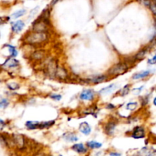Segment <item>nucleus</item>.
I'll list each match as a JSON object with an SVG mask.
<instances>
[{
    "label": "nucleus",
    "instance_id": "obj_25",
    "mask_svg": "<svg viewBox=\"0 0 156 156\" xmlns=\"http://www.w3.org/2000/svg\"><path fill=\"white\" fill-rule=\"evenodd\" d=\"M138 102H129V103L126 104V109L130 111H135L137 108V107H138Z\"/></svg>",
    "mask_w": 156,
    "mask_h": 156
},
{
    "label": "nucleus",
    "instance_id": "obj_38",
    "mask_svg": "<svg viewBox=\"0 0 156 156\" xmlns=\"http://www.w3.org/2000/svg\"><path fill=\"white\" fill-rule=\"evenodd\" d=\"M35 156H47V155H44V154H43V153H40V154H37V155H36Z\"/></svg>",
    "mask_w": 156,
    "mask_h": 156
},
{
    "label": "nucleus",
    "instance_id": "obj_1",
    "mask_svg": "<svg viewBox=\"0 0 156 156\" xmlns=\"http://www.w3.org/2000/svg\"><path fill=\"white\" fill-rule=\"evenodd\" d=\"M49 34L47 32L33 31L27 34L24 38V43L31 46H39L47 42Z\"/></svg>",
    "mask_w": 156,
    "mask_h": 156
},
{
    "label": "nucleus",
    "instance_id": "obj_13",
    "mask_svg": "<svg viewBox=\"0 0 156 156\" xmlns=\"http://www.w3.org/2000/svg\"><path fill=\"white\" fill-rule=\"evenodd\" d=\"M46 57V51L44 50H37L32 53L30 58L35 61H41Z\"/></svg>",
    "mask_w": 156,
    "mask_h": 156
},
{
    "label": "nucleus",
    "instance_id": "obj_33",
    "mask_svg": "<svg viewBox=\"0 0 156 156\" xmlns=\"http://www.w3.org/2000/svg\"><path fill=\"white\" fill-rule=\"evenodd\" d=\"M9 19V18H3V17H0V27H1L2 24H4L6 22V21Z\"/></svg>",
    "mask_w": 156,
    "mask_h": 156
},
{
    "label": "nucleus",
    "instance_id": "obj_14",
    "mask_svg": "<svg viewBox=\"0 0 156 156\" xmlns=\"http://www.w3.org/2000/svg\"><path fill=\"white\" fill-rule=\"evenodd\" d=\"M79 129L82 134H84V135L85 136L89 135L91 133V126H90L89 123H87V122H82V123H81L80 125H79Z\"/></svg>",
    "mask_w": 156,
    "mask_h": 156
},
{
    "label": "nucleus",
    "instance_id": "obj_24",
    "mask_svg": "<svg viewBox=\"0 0 156 156\" xmlns=\"http://www.w3.org/2000/svg\"><path fill=\"white\" fill-rule=\"evenodd\" d=\"M129 91H130V85H126L119 91V94L122 97H124L125 95L129 94Z\"/></svg>",
    "mask_w": 156,
    "mask_h": 156
},
{
    "label": "nucleus",
    "instance_id": "obj_4",
    "mask_svg": "<svg viewBox=\"0 0 156 156\" xmlns=\"http://www.w3.org/2000/svg\"><path fill=\"white\" fill-rule=\"evenodd\" d=\"M19 66V62L15 59V57H9L2 64L1 67L4 69H11L17 68Z\"/></svg>",
    "mask_w": 156,
    "mask_h": 156
},
{
    "label": "nucleus",
    "instance_id": "obj_20",
    "mask_svg": "<svg viewBox=\"0 0 156 156\" xmlns=\"http://www.w3.org/2000/svg\"><path fill=\"white\" fill-rule=\"evenodd\" d=\"M25 14H26L25 9H20V10H18L15 12H14V13H12V15L10 16V18H12V19L13 20H15L17 19V18H21V17L24 16Z\"/></svg>",
    "mask_w": 156,
    "mask_h": 156
},
{
    "label": "nucleus",
    "instance_id": "obj_31",
    "mask_svg": "<svg viewBox=\"0 0 156 156\" xmlns=\"http://www.w3.org/2000/svg\"><path fill=\"white\" fill-rule=\"evenodd\" d=\"M147 63L149 64V65H155L156 64V52L152 58H150V59H148Z\"/></svg>",
    "mask_w": 156,
    "mask_h": 156
},
{
    "label": "nucleus",
    "instance_id": "obj_11",
    "mask_svg": "<svg viewBox=\"0 0 156 156\" xmlns=\"http://www.w3.org/2000/svg\"><path fill=\"white\" fill-rule=\"evenodd\" d=\"M25 24L23 21L18 20V21H13L11 23V27H12V30L13 33L18 34L24 29Z\"/></svg>",
    "mask_w": 156,
    "mask_h": 156
},
{
    "label": "nucleus",
    "instance_id": "obj_9",
    "mask_svg": "<svg viewBox=\"0 0 156 156\" xmlns=\"http://www.w3.org/2000/svg\"><path fill=\"white\" fill-rule=\"evenodd\" d=\"M153 71L154 70L152 69L143 70V71H140L139 73H136L133 75L132 79L133 80H140V79H146V78L149 77L150 75H152L153 73Z\"/></svg>",
    "mask_w": 156,
    "mask_h": 156
},
{
    "label": "nucleus",
    "instance_id": "obj_8",
    "mask_svg": "<svg viewBox=\"0 0 156 156\" xmlns=\"http://www.w3.org/2000/svg\"><path fill=\"white\" fill-rule=\"evenodd\" d=\"M151 49H152V47H150V46H146V47H143V49H141V50H140V51L138 52V53H136V54L135 55V56H134V61H141L143 60V59H144L145 57H146V56L148 55V53L150 52Z\"/></svg>",
    "mask_w": 156,
    "mask_h": 156
},
{
    "label": "nucleus",
    "instance_id": "obj_30",
    "mask_svg": "<svg viewBox=\"0 0 156 156\" xmlns=\"http://www.w3.org/2000/svg\"><path fill=\"white\" fill-rule=\"evenodd\" d=\"M49 97L50 98H52L53 100H55V101H60L61 99H62V95L61 94H50V96Z\"/></svg>",
    "mask_w": 156,
    "mask_h": 156
},
{
    "label": "nucleus",
    "instance_id": "obj_12",
    "mask_svg": "<svg viewBox=\"0 0 156 156\" xmlns=\"http://www.w3.org/2000/svg\"><path fill=\"white\" fill-rule=\"evenodd\" d=\"M13 140L14 143L17 146V147L19 149H22L24 148L25 146V140H24V137L21 134H15L13 135Z\"/></svg>",
    "mask_w": 156,
    "mask_h": 156
},
{
    "label": "nucleus",
    "instance_id": "obj_22",
    "mask_svg": "<svg viewBox=\"0 0 156 156\" xmlns=\"http://www.w3.org/2000/svg\"><path fill=\"white\" fill-rule=\"evenodd\" d=\"M55 123V120H49V121L45 122H40V127L39 129H46V128L51 127Z\"/></svg>",
    "mask_w": 156,
    "mask_h": 156
},
{
    "label": "nucleus",
    "instance_id": "obj_34",
    "mask_svg": "<svg viewBox=\"0 0 156 156\" xmlns=\"http://www.w3.org/2000/svg\"><path fill=\"white\" fill-rule=\"evenodd\" d=\"M5 122L2 120V119H0V130H2L5 127Z\"/></svg>",
    "mask_w": 156,
    "mask_h": 156
},
{
    "label": "nucleus",
    "instance_id": "obj_36",
    "mask_svg": "<svg viewBox=\"0 0 156 156\" xmlns=\"http://www.w3.org/2000/svg\"><path fill=\"white\" fill-rule=\"evenodd\" d=\"M110 155L111 156H121V154L120 153H114V152H112V153L110 154Z\"/></svg>",
    "mask_w": 156,
    "mask_h": 156
},
{
    "label": "nucleus",
    "instance_id": "obj_23",
    "mask_svg": "<svg viewBox=\"0 0 156 156\" xmlns=\"http://www.w3.org/2000/svg\"><path fill=\"white\" fill-rule=\"evenodd\" d=\"M87 146H88V147L90 148V149H100V148L102 146V144L96 141H89L87 143Z\"/></svg>",
    "mask_w": 156,
    "mask_h": 156
},
{
    "label": "nucleus",
    "instance_id": "obj_41",
    "mask_svg": "<svg viewBox=\"0 0 156 156\" xmlns=\"http://www.w3.org/2000/svg\"><path fill=\"white\" fill-rule=\"evenodd\" d=\"M155 92H156V88H155Z\"/></svg>",
    "mask_w": 156,
    "mask_h": 156
},
{
    "label": "nucleus",
    "instance_id": "obj_18",
    "mask_svg": "<svg viewBox=\"0 0 156 156\" xmlns=\"http://www.w3.org/2000/svg\"><path fill=\"white\" fill-rule=\"evenodd\" d=\"M72 149L74 150L75 152H78V153H85L87 152V148L84 146L82 143H77L72 146Z\"/></svg>",
    "mask_w": 156,
    "mask_h": 156
},
{
    "label": "nucleus",
    "instance_id": "obj_10",
    "mask_svg": "<svg viewBox=\"0 0 156 156\" xmlns=\"http://www.w3.org/2000/svg\"><path fill=\"white\" fill-rule=\"evenodd\" d=\"M69 73L64 67L58 66L57 69H56V75H55V78H57L59 80L65 81L67 79H69Z\"/></svg>",
    "mask_w": 156,
    "mask_h": 156
},
{
    "label": "nucleus",
    "instance_id": "obj_42",
    "mask_svg": "<svg viewBox=\"0 0 156 156\" xmlns=\"http://www.w3.org/2000/svg\"><path fill=\"white\" fill-rule=\"evenodd\" d=\"M140 1H141V0H140Z\"/></svg>",
    "mask_w": 156,
    "mask_h": 156
},
{
    "label": "nucleus",
    "instance_id": "obj_40",
    "mask_svg": "<svg viewBox=\"0 0 156 156\" xmlns=\"http://www.w3.org/2000/svg\"><path fill=\"white\" fill-rule=\"evenodd\" d=\"M154 140H155V143H156V137H155V139H154Z\"/></svg>",
    "mask_w": 156,
    "mask_h": 156
},
{
    "label": "nucleus",
    "instance_id": "obj_3",
    "mask_svg": "<svg viewBox=\"0 0 156 156\" xmlns=\"http://www.w3.org/2000/svg\"><path fill=\"white\" fill-rule=\"evenodd\" d=\"M57 67L58 65L55 59H51L48 60V62H46L45 66H44V72L48 77L53 79V78H55Z\"/></svg>",
    "mask_w": 156,
    "mask_h": 156
},
{
    "label": "nucleus",
    "instance_id": "obj_21",
    "mask_svg": "<svg viewBox=\"0 0 156 156\" xmlns=\"http://www.w3.org/2000/svg\"><path fill=\"white\" fill-rule=\"evenodd\" d=\"M5 47H7L8 50H9L11 57H15V56H18V50H17L16 47L12 45H10V44H6Z\"/></svg>",
    "mask_w": 156,
    "mask_h": 156
},
{
    "label": "nucleus",
    "instance_id": "obj_32",
    "mask_svg": "<svg viewBox=\"0 0 156 156\" xmlns=\"http://www.w3.org/2000/svg\"><path fill=\"white\" fill-rule=\"evenodd\" d=\"M149 95H146L142 98V105H146L147 104H149Z\"/></svg>",
    "mask_w": 156,
    "mask_h": 156
},
{
    "label": "nucleus",
    "instance_id": "obj_7",
    "mask_svg": "<svg viewBox=\"0 0 156 156\" xmlns=\"http://www.w3.org/2000/svg\"><path fill=\"white\" fill-rule=\"evenodd\" d=\"M131 136L136 140H139V139H143L146 136V129L143 126H137L133 128L132 131V134Z\"/></svg>",
    "mask_w": 156,
    "mask_h": 156
},
{
    "label": "nucleus",
    "instance_id": "obj_35",
    "mask_svg": "<svg viewBox=\"0 0 156 156\" xmlns=\"http://www.w3.org/2000/svg\"><path fill=\"white\" fill-rule=\"evenodd\" d=\"M116 107L114 106V105H113L112 104H108V105H107V109H110V110H112V109H114Z\"/></svg>",
    "mask_w": 156,
    "mask_h": 156
},
{
    "label": "nucleus",
    "instance_id": "obj_27",
    "mask_svg": "<svg viewBox=\"0 0 156 156\" xmlns=\"http://www.w3.org/2000/svg\"><path fill=\"white\" fill-rule=\"evenodd\" d=\"M149 9H150L151 12L153 14V15L156 18V1L155 0H151L150 3L149 5Z\"/></svg>",
    "mask_w": 156,
    "mask_h": 156
},
{
    "label": "nucleus",
    "instance_id": "obj_15",
    "mask_svg": "<svg viewBox=\"0 0 156 156\" xmlns=\"http://www.w3.org/2000/svg\"><path fill=\"white\" fill-rule=\"evenodd\" d=\"M117 88V85L115 83H112L111 85H109L108 86L105 87L102 89H101V91H99L101 94H103V95H106V94H109L111 93H112L113 91H115Z\"/></svg>",
    "mask_w": 156,
    "mask_h": 156
},
{
    "label": "nucleus",
    "instance_id": "obj_39",
    "mask_svg": "<svg viewBox=\"0 0 156 156\" xmlns=\"http://www.w3.org/2000/svg\"><path fill=\"white\" fill-rule=\"evenodd\" d=\"M153 105H155V106H156V97L153 99Z\"/></svg>",
    "mask_w": 156,
    "mask_h": 156
},
{
    "label": "nucleus",
    "instance_id": "obj_5",
    "mask_svg": "<svg viewBox=\"0 0 156 156\" xmlns=\"http://www.w3.org/2000/svg\"><path fill=\"white\" fill-rule=\"evenodd\" d=\"M108 79V75H98V76H92L91 78L85 79V82L88 84H100L105 82Z\"/></svg>",
    "mask_w": 156,
    "mask_h": 156
},
{
    "label": "nucleus",
    "instance_id": "obj_19",
    "mask_svg": "<svg viewBox=\"0 0 156 156\" xmlns=\"http://www.w3.org/2000/svg\"><path fill=\"white\" fill-rule=\"evenodd\" d=\"M25 126L27 127V129H30V130L39 129L40 122L34 121V120H28V121L25 123Z\"/></svg>",
    "mask_w": 156,
    "mask_h": 156
},
{
    "label": "nucleus",
    "instance_id": "obj_26",
    "mask_svg": "<svg viewBox=\"0 0 156 156\" xmlns=\"http://www.w3.org/2000/svg\"><path fill=\"white\" fill-rule=\"evenodd\" d=\"M9 105V101L6 98L0 96V108H6Z\"/></svg>",
    "mask_w": 156,
    "mask_h": 156
},
{
    "label": "nucleus",
    "instance_id": "obj_2",
    "mask_svg": "<svg viewBox=\"0 0 156 156\" xmlns=\"http://www.w3.org/2000/svg\"><path fill=\"white\" fill-rule=\"evenodd\" d=\"M129 69V65L126 62H120L113 66L108 72V76L111 77L120 76L127 73Z\"/></svg>",
    "mask_w": 156,
    "mask_h": 156
},
{
    "label": "nucleus",
    "instance_id": "obj_37",
    "mask_svg": "<svg viewBox=\"0 0 156 156\" xmlns=\"http://www.w3.org/2000/svg\"><path fill=\"white\" fill-rule=\"evenodd\" d=\"M59 0H52V2H51V5H54L55 4H56V3H57L58 2H59Z\"/></svg>",
    "mask_w": 156,
    "mask_h": 156
},
{
    "label": "nucleus",
    "instance_id": "obj_16",
    "mask_svg": "<svg viewBox=\"0 0 156 156\" xmlns=\"http://www.w3.org/2000/svg\"><path fill=\"white\" fill-rule=\"evenodd\" d=\"M116 126H117V123L114 121H109L107 123V124L105 126V130L108 135L111 136L114 134V130L116 129Z\"/></svg>",
    "mask_w": 156,
    "mask_h": 156
},
{
    "label": "nucleus",
    "instance_id": "obj_6",
    "mask_svg": "<svg viewBox=\"0 0 156 156\" xmlns=\"http://www.w3.org/2000/svg\"><path fill=\"white\" fill-rule=\"evenodd\" d=\"M95 98V93L92 89H85L79 94V98L82 101H91Z\"/></svg>",
    "mask_w": 156,
    "mask_h": 156
},
{
    "label": "nucleus",
    "instance_id": "obj_17",
    "mask_svg": "<svg viewBox=\"0 0 156 156\" xmlns=\"http://www.w3.org/2000/svg\"><path fill=\"white\" fill-rule=\"evenodd\" d=\"M62 137H63V139L66 141L70 142V143H72V142H76L79 140V138H78L77 136L74 133L71 132H67L66 133H64Z\"/></svg>",
    "mask_w": 156,
    "mask_h": 156
},
{
    "label": "nucleus",
    "instance_id": "obj_29",
    "mask_svg": "<svg viewBox=\"0 0 156 156\" xmlns=\"http://www.w3.org/2000/svg\"><path fill=\"white\" fill-rule=\"evenodd\" d=\"M143 88H144V85L139 87V88H133V89H132V93L133 94H136V95H139L143 91Z\"/></svg>",
    "mask_w": 156,
    "mask_h": 156
},
{
    "label": "nucleus",
    "instance_id": "obj_28",
    "mask_svg": "<svg viewBox=\"0 0 156 156\" xmlns=\"http://www.w3.org/2000/svg\"><path fill=\"white\" fill-rule=\"evenodd\" d=\"M7 87L11 91H16V90L19 89L20 85L17 82H9L7 84Z\"/></svg>",
    "mask_w": 156,
    "mask_h": 156
}]
</instances>
